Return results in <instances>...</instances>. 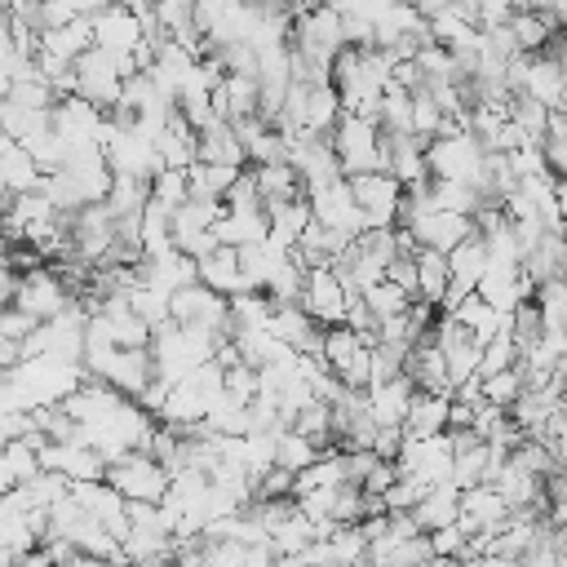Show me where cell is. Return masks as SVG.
Here are the masks:
<instances>
[{
  "label": "cell",
  "mask_w": 567,
  "mask_h": 567,
  "mask_svg": "<svg viewBox=\"0 0 567 567\" xmlns=\"http://www.w3.org/2000/svg\"><path fill=\"white\" fill-rule=\"evenodd\" d=\"M390 58L372 44V49H341L337 58H332V89H337V97H341V111H350V115H377V102H381V93H385V84H390Z\"/></svg>",
  "instance_id": "cell-1"
},
{
  "label": "cell",
  "mask_w": 567,
  "mask_h": 567,
  "mask_svg": "<svg viewBox=\"0 0 567 567\" xmlns=\"http://www.w3.org/2000/svg\"><path fill=\"white\" fill-rule=\"evenodd\" d=\"M71 71H75V97H84V102L111 111V106L120 102L124 75H133L137 62H133V53H111V49L93 44V49H84V53L71 62Z\"/></svg>",
  "instance_id": "cell-2"
},
{
  "label": "cell",
  "mask_w": 567,
  "mask_h": 567,
  "mask_svg": "<svg viewBox=\"0 0 567 567\" xmlns=\"http://www.w3.org/2000/svg\"><path fill=\"white\" fill-rule=\"evenodd\" d=\"M328 142H332V151H337L341 177H354V173H381V168H385V137H381L377 120H368V115H350V111H341V120L332 124Z\"/></svg>",
  "instance_id": "cell-3"
},
{
  "label": "cell",
  "mask_w": 567,
  "mask_h": 567,
  "mask_svg": "<svg viewBox=\"0 0 567 567\" xmlns=\"http://www.w3.org/2000/svg\"><path fill=\"white\" fill-rule=\"evenodd\" d=\"M483 142L474 133H439L425 142V164H430V177H443V182H478L483 173Z\"/></svg>",
  "instance_id": "cell-4"
},
{
  "label": "cell",
  "mask_w": 567,
  "mask_h": 567,
  "mask_svg": "<svg viewBox=\"0 0 567 567\" xmlns=\"http://www.w3.org/2000/svg\"><path fill=\"white\" fill-rule=\"evenodd\" d=\"M168 319L177 328H199V332H213V337H226L230 328V297L213 292L208 284H186L177 292H168Z\"/></svg>",
  "instance_id": "cell-5"
},
{
  "label": "cell",
  "mask_w": 567,
  "mask_h": 567,
  "mask_svg": "<svg viewBox=\"0 0 567 567\" xmlns=\"http://www.w3.org/2000/svg\"><path fill=\"white\" fill-rule=\"evenodd\" d=\"M106 483H111L124 501H155V505H159L164 492H168V470H164L151 452L133 447V452L106 461Z\"/></svg>",
  "instance_id": "cell-6"
},
{
  "label": "cell",
  "mask_w": 567,
  "mask_h": 567,
  "mask_svg": "<svg viewBox=\"0 0 567 567\" xmlns=\"http://www.w3.org/2000/svg\"><path fill=\"white\" fill-rule=\"evenodd\" d=\"M75 301V292L66 288V279L53 270V266H31V270H22L18 275V292H13V306L18 310H27L35 323H44V319H53V315H62L66 306Z\"/></svg>",
  "instance_id": "cell-7"
},
{
  "label": "cell",
  "mask_w": 567,
  "mask_h": 567,
  "mask_svg": "<svg viewBox=\"0 0 567 567\" xmlns=\"http://www.w3.org/2000/svg\"><path fill=\"white\" fill-rule=\"evenodd\" d=\"M394 465H399V474H412V478H425V483H443L452 474V439H447V430L443 434H421V439L403 434V447H399Z\"/></svg>",
  "instance_id": "cell-8"
},
{
  "label": "cell",
  "mask_w": 567,
  "mask_h": 567,
  "mask_svg": "<svg viewBox=\"0 0 567 567\" xmlns=\"http://www.w3.org/2000/svg\"><path fill=\"white\" fill-rule=\"evenodd\" d=\"M346 182H350V195L363 208V221L368 226H394L399 221V195H403V182L399 177H390L381 168V173H354Z\"/></svg>",
  "instance_id": "cell-9"
},
{
  "label": "cell",
  "mask_w": 567,
  "mask_h": 567,
  "mask_svg": "<svg viewBox=\"0 0 567 567\" xmlns=\"http://www.w3.org/2000/svg\"><path fill=\"white\" fill-rule=\"evenodd\" d=\"M306 199H310V213H315V221H319V226L341 230V235H350V239H354L359 230H368L363 208L354 204V195H350V182H346V177H337V182H328V186L310 190Z\"/></svg>",
  "instance_id": "cell-10"
},
{
  "label": "cell",
  "mask_w": 567,
  "mask_h": 567,
  "mask_svg": "<svg viewBox=\"0 0 567 567\" xmlns=\"http://www.w3.org/2000/svg\"><path fill=\"white\" fill-rule=\"evenodd\" d=\"M301 310L332 328V323H346V310H350V292L341 288V279L332 275V266H319V270H306V284H301Z\"/></svg>",
  "instance_id": "cell-11"
},
{
  "label": "cell",
  "mask_w": 567,
  "mask_h": 567,
  "mask_svg": "<svg viewBox=\"0 0 567 567\" xmlns=\"http://www.w3.org/2000/svg\"><path fill=\"white\" fill-rule=\"evenodd\" d=\"M288 164L301 177L306 195L341 177V164H337V151L328 137H288Z\"/></svg>",
  "instance_id": "cell-12"
},
{
  "label": "cell",
  "mask_w": 567,
  "mask_h": 567,
  "mask_svg": "<svg viewBox=\"0 0 567 567\" xmlns=\"http://www.w3.org/2000/svg\"><path fill=\"white\" fill-rule=\"evenodd\" d=\"M89 22H93V44H102V49H111V53H133V49L146 40L142 18H137L124 0L102 4L97 13H89Z\"/></svg>",
  "instance_id": "cell-13"
},
{
  "label": "cell",
  "mask_w": 567,
  "mask_h": 567,
  "mask_svg": "<svg viewBox=\"0 0 567 567\" xmlns=\"http://www.w3.org/2000/svg\"><path fill=\"white\" fill-rule=\"evenodd\" d=\"M266 328H270V337H279L297 354H319V346H323V323H315L301 310V301H275Z\"/></svg>",
  "instance_id": "cell-14"
},
{
  "label": "cell",
  "mask_w": 567,
  "mask_h": 567,
  "mask_svg": "<svg viewBox=\"0 0 567 567\" xmlns=\"http://www.w3.org/2000/svg\"><path fill=\"white\" fill-rule=\"evenodd\" d=\"M408 230L416 235V248H439V252H452L465 235H474V221L465 213H447V208H430L421 217L408 221Z\"/></svg>",
  "instance_id": "cell-15"
},
{
  "label": "cell",
  "mask_w": 567,
  "mask_h": 567,
  "mask_svg": "<svg viewBox=\"0 0 567 567\" xmlns=\"http://www.w3.org/2000/svg\"><path fill=\"white\" fill-rule=\"evenodd\" d=\"M151 377H155V359H151V350H146V346H137V350H115L97 381H106L111 390H120V394L137 399V394L151 385Z\"/></svg>",
  "instance_id": "cell-16"
},
{
  "label": "cell",
  "mask_w": 567,
  "mask_h": 567,
  "mask_svg": "<svg viewBox=\"0 0 567 567\" xmlns=\"http://www.w3.org/2000/svg\"><path fill=\"white\" fill-rule=\"evenodd\" d=\"M492 487L501 492V501H505L509 509H540V514H545V478L532 474V470H523L518 461L505 456V465L496 470Z\"/></svg>",
  "instance_id": "cell-17"
},
{
  "label": "cell",
  "mask_w": 567,
  "mask_h": 567,
  "mask_svg": "<svg viewBox=\"0 0 567 567\" xmlns=\"http://www.w3.org/2000/svg\"><path fill=\"white\" fill-rule=\"evenodd\" d=\"M505 518H509V505L501 501V492L492 483H474V487L461 492V523H465V532H492L496 536L505 527Z\"/></svg>",
  "instance_id": "cell-18"
},
{
  "label": "cell",
  "mask_w": 567,
  "mask_h": 567,
  "mask_svg": "<svg viewBox=\"0 0 567 567\" xmlns=\"http://www.w3.org/2000/svg\"><path fill=\"white\" fill-rule=\"evenodd\" d=\"M195 275H199V284H208V288L221 292V297L252 292V284H248L244 270H239V252L226 248V244H217L208 257H199V261H195Z\"/></svg>",
  "instance_id": "cell-19"
},
{
  "label": "cell",
  "mask_w": 567,
  "mask_h": 567,
  "mask_svg": "<svg viewBox=\"0 0 567 567\" xmlns=\"http://www.w3.org/2000/svg\"><path fill=\"white\" fill-rule=\"evenodd\" d=\"M452 425V394L443 390H416L403 416V434L421 439V434H443Z\"/></svg>",
  "instance_id": "cell-20"
},
{
  "label": "cell",
  "mask_w": 567,
  "mask_h": 567,
  "mask_svg": "<svg viewBox=\"0 0 567 567\" xmlns=\"http://www.w3.org/2000/svg\"><path fill=\"white\" fill-rule=\"evenodd\" d=\"M266 217H270L266 239H270L275 248H284V252H292V248H297V239L306 235V226L315 221V213H310V199H306V195L284 199V204H266Z\"/></svg>",
  "instance_id": "cell-21"
},
{
  "label": "cell",
  "mask_w": 567,
  "mask_h": 567,
  "mask_svg": "<svg viewBox=\"0 0 567 567\" xmlns=\"http://www.w3.org/2000/svg\"><path fill=\"white\" fill-rule=\"evenodd\" d=\"M412 394H416V385H412V377H408V372H399V377H390V381L368 385V412H372V421H377V425H403Z\"/></svg>",
  "instance_id": "cell-22"
},
{
  "label": "cell",
  "mask_w": 567,
  "mask_h": 567,
  "mask_svg": "<svg viewBox=\"0 0 567 567\" xmlns=\"http://www.w3.org/2000/svg\"><path fill=\"white\" fill-rule=\"evenodd\" d=\"M195 159H204V164H230V168H244V164H248L244 142H239V133H235L230 120H213L208 128H199V137H195Z\"/></svg>",
  "instance_id": "cell-23"
},
{
  "label": "cell",
  "mask_w": 567,
  "mask_h": 567,
  "mask_svg": "<svg viewBox=\"0 0 567 567\" xmlns=\"http://www.w3.org/2000/svg\"><path fill=\"white\" fill-rule=\"evenodd\" d=\"M381 137H385V133H381ZM385 173L399 177L403 186L425 182V177H430V164H425V137H416V133L385 137Z\"/></svg>",
  "instance_id": "cell-24"
},
{
  "label": "cell",
  "mask_w": 567,
  "mask_h": 567,
  "mask_svg": "<svg viewBox=\"0 0 567 567\" xmlns=\"http://www.w3.org/2000/svg\"><path fill=\"white\" fill-rule=\"evenodd\" d=\"M412 518H416V527H421V532H434V527L456 523V518H461V487H456L452 478L430 483V487H425V496L412 505Z\"/></svg>",
  "instance_id": "cell-25"
},
{
  "label": "cell",
  "mask_w": 567,
  "mask_h": 567,
  "mask_svg": "<svg viewBox=\"0 0 567 567\" xmlns=\"http://www.w3.org/2000/svg\"><path fill=\"white\" fill-rule=\"evenodd\" d=\"M452 315H456V323L478 341V346H487L496 332H505L509 328V315H501V310H492L478 292H470V297H461L456 306H452Z\"/></svg>",
  "instance_id": "cell-26"
},
{
  "label": "cell",
  "mask_w": 567,
  "mask_h": 567,
  "mask_svg": "<svg viewBox=\"0 0 567 567\" xmlns=\"http://www.w3.org/2000/svg\"><path fill=\"white\" fill-rule=\"evenodd\" d=\"M195 128L177 115V106L168 111V124H164V133L155 137V151H159V164L164 168H186V164H195Z\"/></svg>",
  "instance_id": "cell-27"
},
{
  "label": "cell",
  "mask_w": 567,
  "mask_h": 567,
  "mask_svg": "<svg viewBox=\"0 0 567 567\" xmlns=\"http://www.w3.org/2000/svg\"><path fill=\"white\" fill-rule=\"evenodd\" d=\"M248 173H252V186H257L261 204H284V199L306 195V186H301V177L292 173L288 159L284 164H248Z\"/></svg>",
  "instance_id": "cell-28"
},
{
  "label": "cell",
  "mask_w": 567,
  "mask_h": 567,
  "mask_svg": "<svg viewBox=\"0 0 567 567\" xmlns=\"http://www.w3.org/2000/svg\"><path fill=\"white\" fill-rule=\"evenodd\" d=\"M40 182H44V173H40L35 155H31L22 142H13L9 151H0V186H4L9 195H27V190H40Z\"/></svg>",
  "instance_id": "cell-29"
},
{
  "label": "cell",
  "mask_w": 567,
  "mask_h": 567,
  "mask_svg": "<svg viewBox=\"0 0 567 567\" xmlns=\"http://www.w3.org/2000/svg\"><path fill=\"white\" fill-rule=\"evenodd\" d=\"M40 49H49V53H58V58L75 62L84 49H93V22H89V13H75L71 22L40 31Z\"/></svg>",
  "instance_id": "cell-30"
},
{
  "label": "cell",
  "mask_w": 567,
  "mask_h": 567,
  "mask_svg": "<svg viewBox=\"0 0 567 567\" xmlns=\"http://www.w3.org/2000/svg\"><path fill=\"white\" fill-rule=\"evenodd\" d=\"M244 168H248V164H244ZM244 168L195 159V164H186V190H190L195 199H226V190L235 186V177H239Z\"/></svg>",
  "instance_id": "cell-31"
},
{
  "label": "cell",
  "mask_w": 567,
  "mask_h": 567,
  "mask_svg": "<svg viewBox=\"0 0 567 567\" xmlns=\"http://www.w3.org/2000/svg\"><path fill=\"white\" fill-rule=\"evenodd\" d=\"M447 252L439 248H416V301H430V306H443L447 297Z\"/></svg>",
  "instance_id": "cell-32"
},
{
  "label": "cell",
  "mask_w": 567,
  "mask_h": 567,
  "mask_svg": "<svg viewBox=\"0 0 567 567\" xmlns=\"http://www.w3.org/2000/svg\"><path fill=\"white\" fill-rule=\"evenodd\" d=\"M509 35H514V44H518V53H540L554 35H558V27H554V18L545 13V9H527V13H509Z\"/></svg>",
  "instance_id": "cell-33"
},
{
  "label": "cell",
  "mask_w": 567,
  "mask_h": 567,
  "mask_svg": "<svg viewBox=\"0 0 567 567\" xmlns=\"http://www.w3.org/2000/svg\"><path fill=\"white\" fill-rule=\"evenodd\" d=\"M377 128L385 133V137H403V133H412V93L403 89V84H385V93H381V102H377Z\"/></svg>",
  "instance_id": "cell-34"
},
{
  "label": "cell",
  "mask_w": 567,
  "mask_h": 567,
  "mask_svg": "<svg viewBox=\"0 0 567 567\" xmlns=\"http://www.w3.org/2000/svg\"><path fill=\"white\" fill-rule=\"evenodd\" d=\"M151 199V182L146 177H115L111 173V186H106V213L111 217H137Z\"/></svg>",
  "instance_id": "cell-35"
},
{
  "label": "cell",
  "mask_w": 567,
  "mask_h": 567,
  "mask_svg": "<svg viewBox=\"0 0 567 567\" xmlns=\"http://www.w3.org/2000/svg\"><path fill=\"white\" fill-rule=\"evenodd\" d=\"M319 443L315 439H306L301 430H292V425H284V430H275V465H284V470H306L310 461H319Z\"/></svg>",
  "instance_id": "cell-36"
},
{
  "label": "cell",
  "mask_w": 567,
  "mask_h": 567,
  "mask_svg": "<svg viewBox=\"0 0 567 567\" xmlns=\"http://www.w3.org/2000/svg\"><path fill=\"white\" fill-rule=\"evenodd\" d=\"M359 297H363V306L372 310V319H377V323H381V319H390V315H403V310L412 306V292H408L403 284L385 279V275H381L377 284H368Z\"/></svg>",
  "instance_id": "cell-37"
},
{
  "label": "cell",
  "mask_w": 567,
  "mask_h": 567,
  "mask_svg": "<svg viewBox=\"0 0 567 567\" xmlns=\"http://www.w3.org/2000/svg\"><path fill=\"white\" fill-rule=\"evenodd\" d=\"M359 350H363V341H359V332H354L350 323H332V328H323V346H319V354H323L328 372L346 368Z\"/></svg>",
  "instance_id": "cell-38"
},
{
  "label": "cell",
  "mask_w": 567,
  "mask_h": 567,
  "mask_svg": "<svg viewBox=\"0 0 567 567\" xmlns=\"http://www.w3.org/2000/svg\"><path fill=\"white\" fill-rule=\"evenodd\" d=\"M292 430H301L306 439H315L319 447H328V443H332V403L310 399V403L292 416Z\"/></svg>",
  "instance_id": "cell-39"
},
{
  "label": "cell",
  "mask_w": 567,
  "mask_h": 567,
  "mask_svg": "<svg viewBox=\"0 0 567 567\" xmlns=\"http://www.w3.org/2000/svg\"><path fill=\"white\" fill-rule=\"evenodd\" d=\"M128 306L146 319L151 332H155L159 323H168V292H159V288H151V284H142V279L128 288Z\"/></svg>",
  "instance_id": "cell-40"
},
{
  "label": "cell",
  "mask_w": 567,
  "mask_h": 567,
  "mask_svg": "<svg viewBox=\"0 0 567 567\" xmlns=\"http://www.w3.org/2000/svg\"><path fill=\"white\" fill-rule=\"evenodd\" d=\"M523 372H518V363L514 368H505V372H492V377H478V390H483V399L487 403H496V408H509L518 394H523Z\"/></svg>",
  "instance_id": "cell-41"
},
{
  "label": "cell",
  "mask_w": 567,
  "mask_h": 567,
  "mask_svg": "<svg viewBox=\"0 0 567 567\" xmlns=\"http://www.w3.org/2000/svg\"><path fill=\"white\" fill-rule=\"evenodd\" d=\"M151 199L164 204L168 213H173L177 204H186V199H190V190H186V168H159V173L151 177Z\"/></svg>",
  "instance_id": "cell-42"
},
{
  "label": "cell",
  "mask_w": 567,
  "mask_h": 567,
  "mask_svg": "<svg viewBox=\"0 0 567 567\" xmlns=\"http://www.w3.org/2000/svg\"><path fill=\"white\" fill-rule=\"evenodd\" d=\"M439 128H443V111H439V102L425 93V84L412 89V133L430 142V137H439Z\"/></svg>",
  "instance_id": "cell-43"
},
{
  "label": "cell",
  "mask_w": 567,
  "mask_h": 567,
  "mask_svg": "<svg viewBox=\"0 0 567 567\" xmlns=\"http://www.w3.org/2000/svg\"><path fill=\"white\" fill-rule=\"evenodd\" d=\"M514 363H518V346H514V337H509V328H505V332H496V337L483 346V359H478V377L505 372V368H514Z\"/></svg>",
  "instance_id": "cell-44"
},
{
  "label": "cell",
  "mask_w": 567,
  "mask_h": 567,
  "mask_svg": "<svg viewBox=\"0 0 567 567\" xmlns=\"http://www.w3.org/2000/svg\"><path fill=\"white\" fill-rule=\"evenodd\" d=\"M425 478H412V474H399L385 492H381V501H385V514H394V509H412L421 496H425Z\"/></svg>",
  "instance_id": "cell-45"
},
{
  "label": "cell",
  "mask_w": 567,
  "mask_h": 567,
  "mask_svg": "<svg viewBox=\"0 0 567 567\" xmlns=\"http://www.w3.org/2000/svg\"><path fill=\"white\" fill-rule=\"evenodd\" d=\"M425 536H430V554H434V558H456V563H461V549H465V540H470V532H465L461 518L447 523V527H434V532H425Z\"/></svg>",
  "instance_id": "cell-46"
},
{
  "label": "cell",
  "mask_w": 567,
  "mask_h": 567,
  "mask_svg": "<svg viewBox=\"0 0 567 567\" xmlns=\"http://www.w3.org/2000/svg\"><path fill=\"white\" fill-rule=\"evenodd\" d=\"M27 332H35V319H31L27 310H18V306H4V310H0V337L22 346Z\"/></svg>",
  "instance_id": "cell-47"
},
{
  "label": "cell",
  "mask_w": 567,
  "mask_h": 567,
  "mask_svg": "<svg viewBox=\"0 0 567 567\" xmlns=\"http://www.w3.org/2000/svg\"><path fill=\"white\" fill-rule=\"evenodd\" d=\"M403 447V425H377V439H372V452L381 461H394Z\"/></svg>",
  "instance_id": "cell-48"
},
{
  "label": "cell",
  "mask_w": 567,
  "mask_h": 567,
  "mask_svg": "<svg viewBox=\"0 0 567 567\" xmlns=\"http://www.w3.org/2000/svg\"><path fill=\"white\" fill-rule=\"evenodd\" d=\"M323 4H332L337 13H359V18H372L377 22L394 0H323Z\"/></svg>",
  "instance_id": "cell-49"
},
{
  "label": "cell",
  "mask_w": 567,
  "mask_h": 567,
  "mask_svg": "<svg viewBox=\"0 0 567 567\" xmlns=\"http://www.w3.org/2000/svg\"><path fill=\"white\" fill-rule=\"evenodd\" d=\"M13 292H18V270L9 261H0V310L13 306Z\"/></svg>",
  "instance_id": "cell-50"
},
{
  "label": "cell",
  "mask_w": 567,
  "mask_h": 567,
  "mask_svg": "<svg viewBox=\"0 0 567 567\" xmlns=\"http://www.w3.org/2000/svg\"><path fill=\"white\" fill-rule=\"evenodd\" d=\"M18 359H22V346H18V341H4V337H0V372H9V368H13Z\"/></svg>",
  "instance_id": "cell-51"
},
{
  "label": "cell",
  "mask_w": 567,
  "mask_h": 567,
  "mask_svg": "<svg viewBox=\"0 0 567 567\" xmlns=\"http://www.w3.org/2000/svg\"><path fill=\"white\" fill-rule=\"evenodd\" d=\"M13 487H18V474H13V465H9V456H4V447H0V496L13 492Z\"/></svg>",
  "instance_id": "cell-52"
},
{
  "label": "cell",
  "mask_w": 567,
  "mask_h": 567,
  "mask_svg": "<svg viewBox=\"0 0 567 567\" xmlns=\"http://www.w3.org/2000/svg\"><path fill=\"white\" fill-rule=\"evenodd\" d=\"M62 567H115V563H106V558H93V554H80V549H75Z\"/></svg>",
  "instance_id": "cell-53"
},
{
  "label": "cell",
  "mask_w": 567,
  "mask_h": 567,
  "mask_svg": "<svg viewBox=\"0 0 567 567\" xmlns=\"http://www.w3.org/2000/svg\"><path fill=\"white\" fill-rule=\"evenodd\" d=\"M545 13L554 18V27H558V31H567V0H549V4H545Z\"/></svg>",
  "instance_id": "cell-54"
},
{
  "label": "cell",
  "mask_w": 567,
  "mask_h": 567,
  "mask_svg": "<svg viewBox=\"0 0 567 567\" xmlns=\"http://www.w3.org/2000/svg\"><path fill=\"white\" fill-rule=\"evenodd\" d=\"M9 146H13V137H9V128L0 124V151H9Z\"/></svg>",
  "instance_id": "cell-55"
},
{
  "label": "cell",
  "mask_w": 567,
  "mask_h": 567,
  "mask_svg": "<svg viewBox=\"0 0 567 567\" xmlns=\"http://www.w3.org/2000/svg\"><path fill=\"white\" fill-rule=\"evenodd\" d=\"M554 532H558V549L567 554V523H563V527H554Z\"/></svg>",
  "instance_id": "cell-56"
},
{
  "label": "cell",
  "mask_w": 567,
  "mask_h": 567,
  "mask_svg": "<svg viewBox=\"0 0 567 567\" xmlns=\"http://www.w3.org/2000/svg\"><path fill=\"white\" fill-rule=\"evenodd\" d=\"M558 328H563V332H567V306H563V315H558Z\"/></svg>",
  "instance_id": "cell-57"
},
{
  "label": "cell",
  "mask_w": 567,
  "mask_h": 567,
  "mask_svg": "<svg viewBox=\"0 0 567 567\" xmlns=\"http://www.w3.org/2000/svg\"><path fill=\"white\" fill-rule=\"evenodd\" d=\"M558 111H563V115H567V89H563V102H558Z\"/></svg>",
  "instance_id": "cell-58"
}]
</instances>
